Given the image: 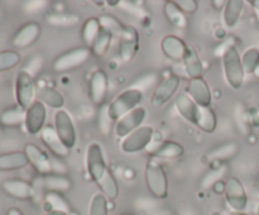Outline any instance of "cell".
<instances>
[{
	"label": "cell",
	"instance_id": "cell-28",
	"mask_svg": "<svg viewBox=\"0 0 259 215\" xmlns=\"http://www.w3.org/2000/svg\"><path fill=\"white\" fill-rule=\"evenodd\" d=\"M195 125L201 129L202 132H205V133H214L218 125V118L215 111L211 108L199 106Z\"/></svg>",
	"mask_w": 259,
	"mask_h": 215
},
{
	"label": "cell",
	"instance_id": "cell-42",
	"mask_svg": "<svg viewBox=\"0 0 259 215\" xmlns=\"http://www.w3.org/2000/svg\"><path fill=\"white\" fill-rule=\"evenodd\" d=\"M45 215H68V212L62 211V210H50Z\"/></svg>",
	"mask_w": 259,
	"mask_h": 215
},
{
	"label": "cell",
	"instance_id": "cell-46",
	"mask_svg": "<svg viewBox=\"0 0 259 215\" xmlns=\"http://www.w3.org/2000/svg\"><path fill=\"white\" fill-rule=\"evenodd\" d=\"M2 136H3V126L0 125V137H2Z\"/></svg>",
	"mask_w": 259,
	"mask_h": 215
},
{
	"label": "cell",
	"instance_id": "cell-33",
	"mask_svg": "<svg viewBox=\"0 0 259 215\" xmlns=\"http://www.w3.org/2000/svg\"><path fill=\"white\" fill-rule=\"evenodd\" d=\"M99 22H100L101 29L106 30L108 33H110L113 37H121L124 32V28L125 25L120 22L116 17L111 14H103L99 18Z\"/></svg>",
	"mask_w": 259,
	"mask_h": 215
},
{
	"label": "cell",
	"instance_id": "cell-41",
	"mask_svg": "<svg viewBox=\"0 0 259 215\" xmlns=\"http://www.w3.org/2000/svg\"><path fill=\"white\" fill-rule=\"evenodd\" d=\"M7 215H24V214H23L22 210L18 209V207H10V209L8 210Z\"/></svg>",
	"mask_w": 259,
	"mask_h": 215
},
{
	"label": "cell",
	"instance_id": "cell-35",
	"mask_svg": "<svg viewBox=\"0 0 259 215\" xmlns=\"http://www.w3.org/2000/svg\"><path fill=\"white\" fill-rule=\"evenodd\" d=\"M22 61V56L14 50L0 51V72L13 70Z\"/></svg>",
	"mask_w": 259,
	"mask_h": 215
},
{
	"label": "cell",
	"instance_id": "cell-10",
	"mask_svg": "<svg viewBox=\"0 0 259 215\" xmlns=\"http://www.w3.org/2000/svg\"><path fill=\"white\" fill-rule=\"evenodd\" d=\"M55 129L57 136L62 141V143L67 147L68 149L73 148L77 141V134H76L75 124H73L72 118L66 110L61 109L55 114Z\"/></svg>",
	"mask_w": 259,
	"mask_h": 215
},
{
	"label": "cell",
	"instance_id": "cell-29",
	"mask_svg": "<svg viewBox=\"0 0 259 215\" xmlns=\"http://www.w3.org/2000/svg\"><path fill=\"white\" fill-rule=\"evenodd\" d=\"M243 10H244L243 0H228L224 7V13H223L225 27L234 28L242 17Z\"/></svg>",
	"mask_w": 259,
	"mask_h": 215
},
{
	"label": "cell",
	"instance_id": "cell-8",
	"mask_svg": "<svg viewBox=\"0 0 259 215\" xmlns=\"http://www.w3.org/2000/svg\"><path fill=\"white\" fill-rule=\"evenodd\" d=\"M225 200L232 211H245L248 206V194L244 185L237 177H230L225 182Z\"/></svg>",
	"mask_w": 259,
	"mask_h": 215
},
{
	"label": "cell",
	"instance_id": "cell-44",
	"mask_svg": "<svg viewBox=\"0 0 259 215\" xmlns=\"http://www.w3.org/2000/svg\"><path fill=\"white\" fill-rule=\"evenodd\" d=\"M230 215H249V214H247L245 211H232L230 212Z\"/></svg>",
	"mask_w": 259,
	"mask_h": 215
},
{
	"label": "cell",
	"instance_id": "cell-23",
	"mask_svg": "<svg viewBox=\"0 0 259 215\" xmlns=\"http://www.w3.org/2000/svg\"><path fill=\"white\" fill-rule=\"evenodd\" d=\"M182 63H184L185 72L189 76L190 80L202 77V75H204V65H202L199 53L196 52L194 47H190V46L187 47L186 55H185Z\"/></svg>",
	"mask_w": 259,
	"mask_h": 215
},
{
	"label": "cell",
	"instance_id": "cell-19",
	"mask_svg": "<svg viewBox=\"0 0 259 215\" xmlns=\"http://www.w3.org/2000/svg\"><path fill=\"white\" fill-rule=\"evenodd\" d=\"M40 139H42L43 144L58 158H67L68 154H70L71 149H68L62 143L60 137L56 133L55 126L46 125L43 131L40 132Z\"/></svg>",
	"mask_w": 259,
	"mask_h": 215
},
{
	"label": "cell",
	"instance_id": "cell-30",
	"mask_svg": "<svg viewBox=\"0 0 259 215\" xmlns=\"http://www.w3.org/2000/svg\"><path fill=\"white\" fill-rule=\"evenodd\" d=\"M25 120V110H23L20 106H13V108L5 109L0 114V125L7 126V128H17L24 124Z\"/></svg>",
	"mask_w": 259,
	"mask_h": 215
},
{
	"label": "cell",
	"instance_id": "cell-36",
	"mask_svg": "<svg viewBox=\"0 0 259 215\" xmlns=\"http://www.w3.org/2000/svg\"><path fill=\"white\" fill-rule=\"evenodd\" d=\"M242 65L245 73L255 72L259 66V50L255 47H250L242 55Z\"/></svg>",
	"mask_w": 259,
	"mask_h": 215
},
{
	"label": "cell",
	"instance_id": "cell-16",
	"mask_svg": "<svg viewBox=\"0 0 259 215\" xmlns=\"http://www.w3.org/2000/svg\"><path fill=\"white\" fill-rule=\"evenodd\" d=\"M40 33H42V27H40L39 23H25L18 29V32L13 37V47L18 48V50H25V48L30 47V46L37 42L38 38L40 37Z\"/></svg>",
	"mask_w": 259,
	"mask_h": 215
},
{
	"label": "cell",
	"instance_id": "cell-39",
	"mask_svg": "<svg viewBox=\"0 0 259 215\" xmlns=\"http://www.w3.org/2000/svg\"><path fill=\"white\" fill-rule=\"evenodd\" d=\"M111 123H113V121L110 120V118H109L108 115V106H104L100 110V113H99V128H100V131L103 132L105 136L110 133Z\"/></svg>",
	"mask_w": 259,
	"mask_h": 215
},
{
	"label": "cell",
	"instance_id": "cell-6",
	"mask_svg": "<svg viewBox=\"0 0 259 215\" xmlns=\"http://www.w3.org/2000/svg\"><path fill=\"white\" fill-rule=\"evenodd\" d=\"M93 56L91 50L89 47H77L73 50L67 51L58 56L52 63V67L56 72H67V71L75 70L80 67L83 63L88 62Z\"/></svg>",
	"mask_w": 259,
	"mask_h": 215
},
{
	"label": "cell",
	"instance_id": "cell-1",
	"mask_svg": "<svg viewBox=\"0 0 259 215\" xmlns=\"http://www.w3.org/2000/svg\"><path fill=\"white\" fill-rule=\"evenodd\" d=\"M86 168L89 176L98 185L101 194L108 199L115 200L119 196V184L104 158L103 148L99 143H91L86 152Z\"/></svg>",
	"mask_w": 259,
	"mask_h": 215
},
{
	"label": "cell",
	"instance_id": "cell-9",
	"mask_svg": "<svg viewBox=\"0 0 259 215\" xmlns=\"http://www.w3.org/2000/svg\"><path fill=\"white\" fill-rule=\"evenodd\" d=\"M109 94L108 73L99 68L91 75L89 81V99L96 108H101Z\"/></svg>",
	"mask_w": 259,
	"mask_h": 215
},
{
	"label": "cell",
	"instance_id": "cell-34",
	"mask_svg": "<svg viewBox=\"0 0 259 215\" xmlns=\"http://www.w3.org/2000/svg\"><path fill=\"white\" fill-rule=\"evenodd\" d=\"M47 23L56 28H68L78 23V17L75 14H65V13H52L46 17Z\"/></svg>",
	"mask_w": 259,
	"mask_h": 215
},
{
	"label": "cell",
	"instance_id": "cell-45",
	"mask_svg": "<svg viewBox=\"0 0 259 215\" xmlns=\"http://www.w3.org/2000/svg\"><path fill=\"white\" fill-rule=\"evenodd\" d=\"M253 75H254L257 78H259V66H258V68H257V70H255V72L253 73Z\"/></svg>",
	"mask_w": 259,
	"mask_h": 215
},
{
	"label": "cell",
	"instance_id": "cell-3",
	"mask_svg": "<svg viewBox=\"0 0 259 215\" xmlns=\"http://www.w3.org/2000/svg\"><path fill=\"white\" fill-rule=\"evenodd\" d=\"M223 70H224L225 80L230 88L235 89V90L242 88L245 72L242 65V56H240L237 46H230L227 52L223 55Z\"/></svg>",
	"mask_w": 259,
	"mask_h": 215
},
{
	"label": "cell",
	"instance_id": "cell-13",
	"mask_svg": "<svg viewBox=\"0 0 259 215\" xmlns=\"http://www.w3.org/2000/svg\"><path fill=\"white\" fill-rule=\"evenodd\" d=\"M46 119H47V106L39 100H35L25 110V131L32 136L40 134L46 126Z\"/></svg>",
	"mask_w": 259,
	"mask_h": 215
},
{
	"label": "cell",
	"instance_id": "cell-17",
	"mask_svg": "<svg viewBox=\"0 0 259 215\" xmlns=\"http://www.w3.org/2000/svg\"><path fill=\"white\" fill-rule=\"evenodd\" d=\"M2 190L8 195L17 200H30L35 194L33 184L22 179H7L2 182Z\"/></svg>",
	"mask_w": 259,
	"mask_h": 215
},
{
	"label": "cell",
	"instance_id": "cell-31",
	"mask_svg": "<svg viewBox=\"0 0 259 215\" xmlns=\"http://www.w3.org/2000/svg\"><path fill=\"white\" fill-rule=\"evenodd\" d=\"M101 30L100 22H99V18H89L82 25V29H81V38H82V42L85 43V47L90 48L93 46L94 40L98 37L99 32Z\"/></svg>",
	"mask_w": 259,
	"mask_h": 215
},
{
	"label": "cell",
	"instance_id": "cell-5",
	"mask_svg": "<svg viewBox=\"0 0 259 215\" xmlns=\"http://www.w3.org/2000/svg\"><path fill=\"white\" fill-rule=\"evenodd\" d=\"M37 98V88L33 76L27 71H20L15 80V99L17 105L23 110H27L35 101Z\"/></svg>",
	"mask_w": 259,
	"mask_h": 215
},
{
	"label": "cell",
	"instance_id": "cell-7",
	"mask_svg": "<svg viewBox=\"0 0 259 215\" xmlns=\"http://www.w3.org/2000/svg\"><path fill=\"white\" fill-rule=\"evenodd\" d=\"M154 136V129L151 125H142L134 132H132L129 136L121 139L120 149L124 153H137L151 144Z\"/></svg>",
	"mask_w": 259,
	"mask_h": 215
},
{
	"label": "cell",
	"instance_id": "cell-20",
	"mask_svg": "<svg viewBox=\"0 0 259 215\" xmlns=\"http://www.w3.org/2000/svg\"><path fill=\"white\" fill-rule=\"evenodd\" d=\"M189 46L180 37L175 34H168L163 37L161 42V50L167 58L172 61H184L185 55Z\"/></svg>",
	"mask_w": 259,
	"mask_h": 215
},
{
	"label": "cell",
	"instance_id": "cell-2",
	"mask_svg": "<svg viewBox=\"0 0 259 215\" xmlns=\"http://www.w3.org/2000/svg\"><path fill=\"white\" fill-rule=\"evenodd\" d=\"M142 101H143V93L139 89H126L108 105L109 118L111 121L116 123L124 115L138 108Z\"/></svg>",
	"mask_w": 259,
	"mask_h": 215
},
{
	"label": "cell",
	"instance_id": "cell-26",
	"mask_svg": "<svg viewBox=\"0 0 259 215\" xmlns=\"http://www.w3.org/2000/svg\"><path fill=\"white\" fill-rule=\"evenodd\" d=\"M175 104H176L177 111L181 114L182 118H185L190 123L195 124L197 110H199V106L196 105V103L187 94L182 93L180 95H177Z\"/></svg>",
	"mask_w": 259,
	"mask_h": 215
},
{
	"label": "cell",
	"instance_id": "cell-27",
	"mask_svg": "<svg viewBox=\"0 0 259 215\" xmlns=\"http://www.w3.org/2000/svg\"><path fill=\"white\" fill-rule=\"evenodd\" d=\"M37 98V100L45 104L46 106L57 109V110H61L63 108V105H65V98H63L62 94L56 90V89L48 88V86L38 89Z\"/></svg>",
	"mask_w": 259,
	"mask_h": 215
},
{
	"label": "cell",
	"instance_id": "cell-4",
	"mask_svg": "<svg viewBox=\"0 0 259 215\" xmlns=\"http://www.w3.org/2000/svg\"><path fill=\"white\" fill-rule=\"evenodd\" d=\"M146 184L156 199L168 196V177L163 166L156 158H149L146 164Z\"/></svg>",
	"mask_w": 259,
	"mask_h": 215
},
{
	"label": "cell",
	"instance_id": "cell-37",
	"mask_svg": "<svg viewBox=\"0 0 259 215\" xmlns=\"http://www.w3.org/2000/svg\"><path fill=\"white\" fill-rule=\"evenodd\" d=\"M89 215H109V199L101 192H96L90 202Z\"/></svg>",
	"mask_w": 259,
	"mask_h": 215
},
{
	"label": "cell",
	"instance_id": "cell-47",
	"mask_svg": "<svg viewBox=\"0 0 259 215\" xmlns=\"http://www.w3.org/2000/svg\"><path fill=\"white\" fill-rule=\"evenodd\" d=\"M121 215H133V214H129V212H125V214H121Z\"/></svg>",
	"mask_w": 259,
	"mask_h": 215
},
{
	"label": "cell",
	"instance_id": "cell-14",
	"mask_svg": "<svg viewBox=\"0 0 259 215\" xmlns=\"http://www.w3.org/2000/svg\"><path fill=\"white\" fill-rule=\"evenodd\" d=\"M147 116V110L143 106H138L134 110H132L131 113H128L126 115H124L120 120L116 121L115 124V136L118 138L124 139L126 136L134 132L136 129H138L139 126H142L143 121L146 120Z\"/></svg>",
	"mask_w": 259,
	"mask_h": 215
},
{
	"label": "cell",
	"instance_id": "cell-38",
	"mask_svg": "<svg viewBox=\"0 0 259 215\" xmlns=\"http://www.w3.org/2000/svg\"><path fill=\"white\" fill-rule=\"evenodd\" d=\"M46 201H47V205H50V209L47 211H50V210H62L66 212L70 211V206H68L65 197H62V195L57 194V192H48Z\"/></svg>",
	"mask_w": 259,
	"mask_h": 215
},
{
	"label": "cell",
	"instance_id": "cell-25",
	"mask_svg": "<svg viewBox=\"0 0 259 215\" xmlns=\"http://www.w3.org/2000/svg\"><path fill=\"white\" fill-rule=\"evenodd\" d=\"M185 148L181 143L175 141H166L151 152L152 158L161 159H176L184 154Z\"/></svg>",
	"mask_w": 259,
	"mask_h": 215
},
{
	"label": "cell",
	"instance_id": "cell-18",
	"mask_svg": "<svg viewBox=\"0 0 259 215\" xmlns=\"http://www.w3.org/2000/svg\"><path fill=\"white\" fill-rule=\"evenodd\" d=\"M187 95L196 103L197 106H204V108H210L212 103L211 91H210L209 85L205 81L204 77L192 78L187 83Z\"/></svg>",
	"mask_w": 259,
	"mask_h": 215
},
{
	"label": "cell",
	"instance_id": "cell-24",
	"mask_svg": "<svg viewBox=\"0 0 259 215\" xmlns=\"http://www.w3.org/2000/svg\"><path fill=\"white\" fill-rule=\"evenodd\" d=\"M163 14L169 24L179 29H187L189 28V18L182 12L176 4V2H166L163 4Z\"/></svg>",
	"mask_w": 259,
	"mask_h": 215
},
{
	"label": "cell",
	"instance_id": "cell-43",
	"mask_svg": "<svg viewBox=\"0 0 259 215\" xmlns=\"http://www.w3.org/2000/svg\"><path fill=\"white\" fill-rule=\"evenodd\" d=\"M249 4L252 5L253 9H254L255 12H257L258 14H259V0H250Z\"/></svg>",
	"mask_w": 259,
	"mask_h": 215
},
{
	"label": "cell",
	"instance_id": "cell-15",
	"mask_svg": "<svg viewBox=\"0 0 259 215\" xmlns=\"http://www.w3.org/2000/svg\"><path fill=\"white\" fill-rule=\"evenodd\" d=\"M24 152L27 154L29 164L35 169L37 174H39L40 176H47V175L52 174V161L48 157V154L42 148H39L37 144H25Z\"/></svg>",
	"mask_w": 259,
	"mask_h": 215
},
{
	"label": "cell",
	"instance_id": "cell-22",
	"mask_svg": "<svg viewBox=\"0 0 259 215\" xmlns=\"http://www.w3.org/2000/svg\"><path fill=\"white\" fill-rule=\"evenodd\" d=\"M39 185L50 192H57L63 194L72 189V181L70 177L62 176V175H47L40 177Z\"/></svg>",
	"mask_w": 259,
	"mask_h": 215
},
{
	"label": "cell",
	"instance_id": "cell-32",
	"mask_svg": "<svg viewBox=\"0 0 259 215\" xmlns=\"http://www.w3.org/2000/svg\"><path fill=\"white\" fill-rule=\"evenodd\" d=\"M113 38L114 37L110 34V33H108L106 30L101 29L100 32H99L96 39L94 40L93 46L90 47L91 53H93L94 57H98V58L104 57V56L108 53L109 48H110Z\"/></svg>",
	"mask_w": 259,
	"mask_h": 215
},
{
	"label": "cell",
	"instance_id": "cell-11",
	"mask_svg": "<svg viewBox=\"0 0 259 215\" xmlns=\"http://www.w3.org/2000/svg\"><path fill=\"white\" fill-rule=\"evenodd\" d=\"M180 77L177 75H168L157 85L153 95H152V105L154 108H162L166 105L175 95L180 88Z\"/></svg>",
	"mask_w": 259,
	"mask_h": 215
},
{
	"label": "cell",
	"instance_id": "cell-40",
	"mask_svg": "<svg viewBox=\"0 0 259 215\" xmlns=\"http://www.w3.org/2000/svg\"><path fill=\"white\" fill-rule=\"evenodd\" d=\"M176 4L179 5L180 9L185 13V14H194L196 13L199 4L195 0H179L176 2Z\"/></svg>",
	"mask_w": 259,
	"mask_h": 215
},
{
	"label": "cell",
	"instance_id": "cell-21",
	"mask_svg": "<svg viewBox=\"0 0 259 215\" xmlns=\"http://www.w3.org/2000/svg\"><path fill=\"white\" fill-rule=\"evenodd\" d=\"M29 164L24 151L7 152L0 154V171H17Z\"/></svg>",
	"mask_w": 259,
	"mask_h": 215
},
{
	"label": "cell",
	"instance_id": "cell-12",
	"mask_svg": "<svg viewBox=\"0 0 259 215\" xmlns=\"http://www.w3.org/2000/svg\"><path fill=\"white\" fill-rule=\"evenodd\" d=\"M141 46L139 33L133 25H125L121 37L119 38V56L124 62H131L137 56Z\"/></svg>",
	"mask_w": 259,
	"mask_h": 215
}]
</instances>
